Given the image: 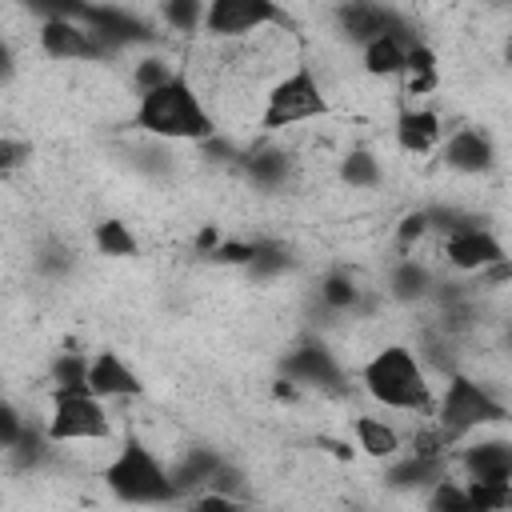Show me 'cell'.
I'll use <instances>...</instances> for the list:
<instances>
[{"mask_svg":"<svg viewBox=\"0 0 512 512\" xmlns=\"http://www.w3.org/2000/svg\"><path fill=\"white\" fill-rule=\"evenodd\" d=\"M440 160L448 172H460V176H484L492 172L496 164V140L488 128L480 124H464V128H452L448 136H440Z\"/></svg>","mask_w":512,"mask_h":512,"instance_id":"obj_11","label":"cell"},{"mask_svg":"<svg viewBox=\"0 0 512 512\" xmlns=\"http://www.w3.org/2000/svg\"><path fill=\"white\" fill-rule=\"evenodd\" d=\"M336 24L352 44H368L376 36H400V40H416V28L408 24V16H400L392 4L384 0H344L336 8Z\"/></svg>","mask_w":512,"mask_h":512,"instance_id":"obj_8","label":"cell"},{"mask_svg":"<svg viewBox=\"0 0 512 512\" xmlns=\"http://www.w3.org/2000/svg\"><path fill=\"white\" fill-rule=\"evenodd\" d=\"M432 288H436V284H432V272H428L416 256L396 260L392 272H388V296L400 300V304H416V300H424Z\"/></svg>","mask_w":512,"mask_h":512,"instance_id":"obj_19","label":"cell"},{"mask_svg":"<svg viewBox=\"0 0 512 512\" xmlns=\"http://www.w3.org/2000/svg\"><path fill=\"white\" fill-rule=\"evenodd\" d=\"M456 460L464 468V480H500V484H512V448H508V440H472V444L460 448Z\"/></svg>","mask_w":512,"mask_h":512,"instance_id":"obj_15","label":"cell"},{"mask_svg":"<svg viewBox=\"0 0 512 512\" xmlns=\"http://www.w3.org/2000/svg\"><path fill=\"white\" fill-rule=\"evenodd\" d=\"M428 508H436V512H472L464 484H456V480H448V476L432 480V488H428Z\"/></svg>","mask_w":512,"mask_h":512,"instance_id":"obj_28","label":"cell"},{"mask_svg":"<svg viewBox=\"0 0 512 512\" xmlns=\"http://www.w3.org/2000/svg\"><path fill=\"white\" fill-rule=\"evenodd\" d=\"M416 40H420V36H416ZM408 44H412V40H400V36H376V40L360 44V48H364V72L376 76V80L400 76V68H404V48H408Z\"/></svg>","mask_w":512,"mask_h":512,"instance_id":"obj_20","label":"cell"},{"mask_svg":"<svg viewBox=\"0 0 512 512\" xmlns=\"http://www.w3.org/2000/svg\"><path fill=\"white\" fill-rule=\"evenodd\" d=\"M360 300H364V288H360L344 268H336V272H328V276L320 280V304H324L328 312H356Z\"/></svg>","mask_w":512,"mask_h":512,"instance_id":"obj_22","label":"cell"},{"mask_svg":"<svg viewBox=\"0 0 512 512\" xmlns=\"http://www.w3.org/2000/svg\"><path fill=\"white\" fill-rule=\"evenodd\" d=\"M508 252H504V244H500V236H492L480 220H464V224H456L452 232H444V260L456 268V272H480V268H488V264H496V260H504Z\"/></svg>","mask_w":512,"mask_h":512,"instance_id":"obj_10","label":"cell"},{"mask_svg":"<svg viewBox=\"0 0 512 512\" xmlns=\"http://www.w3.org/2000/svg\"><path fill=\"white\" fill-rule=\"evenodd\" d=\"M28 160H32V144H28V140H16V136H0V176H12V172H20Z\"/></svg>","mask_w":512,"mask_h":512,"instance_id":"obj_30","label":"cell"},{"mask_svg":"<svg viewBox=\"0 0 512 512\" xmlns=\"http://www.w3.org/2000/svg\"><path fill=\"white\" fill-rule=\"evenodd\" d=\"M36 40H40V52L48 60H64V64L68 60H108L112 56L80 16H52V20H44Z\"/></svg>","mask_w":512,"mask_h":512,"instance_id":"obj_9","label":"cell"},{"mask_svg":"<svg viewBox=\"0 0 512 512\" xmlns=\"http://www.w3.org/2000/svg\"><path fill=\"white\" fill-rule=\"evenodd\" d=\"M92 240H96V248H100L104 256H116V260H132V256L140 252L132 228H128L124 220H116V216H112V220H100L96 232H92Z\"/></svg>","mask_w":512,"mask_h":512,"instance_id":"obj_23","label":"cell"},{"mask_svg":"<svg viewBox=\"0 0 512 512\" xmlns=\"http://www.w3.org/2000/svg\"><path fill=\"white\" fill-rule=\"evenodd\" d=\"M24 432V416L12 400H0V452H8Z\"/></svg>","mask_w":512,"mask_h":512,"instance_id":"obj_33","label":"cell"},{"mask_svg":"<svg viewBox=\"0 0 512 512\" xmlns=\"http://www.w3.org/2000/svg\"><path fill=\"white\" fill-rule=\"evenodd\" d=\"M84 372H88V356L80 352H60L52 360V392H76V388H88L84 384Z\"/></svg>","mask_w":512,"mask_h":512,"instance_id":"obj_27","label":"cell"},{"mask_svg":"<svg viewBox=\"0 0 512 512\" xmlns=\"http://www.w3.org/2000/svg\"><path fill=\"white\" fill-rule=\"evenodd\" d=\"M52 444H104L112 440V420L100 396H92L88 388L76 392H52V412L44 424Z\"/></svg>","mask_w":512,"mask_h":512,"instance_id":"obj_6","label":"cell"},{"mask_svg":"<svg viewBox=\"0 0 512 512\" xmlns=\"http://www.w3.org/2000/svg\"><path fill=\"white\" fill-rule=\"evenodd\" d=\"M136 128L156 140H180V144H204L216 136V120L204 108L200 92L184 72H172L164 84L144 88L132 112Z\"/></svg>","mask_w":512,"mask_h":512,"instance_id":"obj_1","label":"cell"},{"mask_svg":"<svg viewBox=\"0 0 512 512\" xmlns=\"http://www.w3.org/2000/svg\"><path fill=\"white\" fill-rule=\"evenodd\" d=\"M444 136V120L432 112V108H420V104H404L400 116H396V144L408 152V156H428Z\"/></svg>","mask_w":512,"mask_h":512,"instance_id":"obj_16","label":"cell"},{"mask_svg":"<svg viewBox=\"0 0 512 512\" xmlns=\"http://www.w3.org/2000/svg\"><path fill=\"white\" fill-rule=\"evenodd\" d=\"M316 444H320L324 452H332V456H340V460H352V452H356L352 444H344V440H332V436H320Z\"/></svg>","mask_w":512,"mask_h":512,"instance_id":"obj_35","label":"cell"},{"mask_svg":"<svg viewBox=\"0 0 512 512\" xmlns=\"http://www.w3.org/2000/svg\"><path fill=\"white\" fill-rule=\"evenodd\" d=\"M80 20H84V24L96 32V40H100L108 52L136 48V44H152V40H156L152 24H144V20H140L136 12H128V8H112V4H88Z\"/></svg>","mask_w":512,"mask_h":512,"instance_id":"obj_13","label":"cell"},{"mask_svg":"<svg viewBox=\"0 0 512 512\" xmlns=\"http://www.w3.org/2000/svg\"><path fill=\"white\" fill-rule=\"evenodd\" d=\"M428 232H432V228H428V212H424V208H416V212H408V216L400 220V228H396V248H400V252H408V248H412V244H420Z\"/></svg>","mask_w":512,"mask_h":512,"instance_id":"obj_31","label":"cell"},{"mask_svg":"<svg viewBox=\"0 0 512 512\" xmlns=\"http://www.w3.org/2000/svg\"><path fill=\"white\" fill-rule=\"evenodd\" d=\"M340 180L348 188H376L380 184V160L368 152V148H352L344 160H340Z\"/></svg>","mask_w":512,"mask_h":512,"instance_id":"obj_25","label":"cell"},{"mask_svg":"<svg viewBox=\"0 0 512 512\" xmlns=\"http://www.w3.org/2000/svg\"><path fill=\"white\" fill-rule=\"evenodd\" d=\"M16 76V52H12V44L0 36V84H8Z\"/></svg>","mask_w":512,"mask_h":512,"instance_id":"obj_34","label":"cell"},{"mask_svg":"<svg viewBox=\"0 0 512 512\" xmlns=\"http://www.w3.org/2000/svg\"><path fill=\"white\" fill-rule=\"evenodd\" d=\"M360 384L376 404H384L392 412L432 416L436 396L428 384V368L408 344H384L380 352H372L360 364Z\"/></svg>","mask_w":512,"mask_h":512,"instance_id":"obj_2","label":"cell"},{"mask_svg":"<svg viewBox=\"0 0 512 512\" xmlns=\"http://www.w3.org/2000/svg\"><path fill=\"white\" fill-rule=\"evenodd\" d=\"M204 8H208V0H160V20H164V28L192 36L204 28Z\"/></svg>","mask_w":512,"mask_h":512,"instance_id":"obj_24","label":"cell"},{"mask_svg":"<svg viewBox=\"0 0 512 512\" xmlns=\"http://www.w3.org/2000/svg\"><path fill=\"white\" fill-rule=\"evenodd\" d=\"M104 484L124 504H172V500H180L168 464L140 436H128L116 448V456L104 464Z\"/></svg>","mask_w":512,"mask_h":512,"instance_id":"obj_4","label":"cell"},{"mask_svg":"<svg viewBox=\"0 0 512 512\" xmlns=\"http://www.w3.org/2000/svg\"><path fill=\"white\" fill-rule=\"evenodd\" d=\"M400 76H404V92H408V96H428V92H436V84H440V60H436L432 44L412 40V44L404 48V68H400Z\"/></svg>","mask_w":512,"mask_h":512,"instance_id":"obj_18","label":"cell"},{"mask_svg":"<svg viewBox=\"0 0 512 512\" xmlns=\"http://www.w3.org/2000/svg\"><path fill=\"white\" fill-rule=\"evenodd\" d=\"M84 384L92 396L100 400H128V396H140L144 384L140 376L128 368V360H120L116 352H96L88 356V372H84Z\"/></svg>","mask_w":512,"mask_h":512,"instance_id":"obj_14","label":"cell"},{"mask_svg":"<svg viewBox=\"0 0 512 512\" xmlns=\"http://www.w3.org/2000/svg\"><path fill=\"white\" fill-rule=\"evenodd\" d=\"M24 8H32L40 20H52V16H84L88 0H20Z\"/></svg>","mask_w":512,"mask_h":512,"instance_id":"obj_32","label":"cell"},{"mask_svg":"<svg viewBox=\"0 0 512 512\" xmlns=\"http://www.w3.org/2000/svg\"><path fill=\"white\" fill-rule=\"evenodd\" d=\"M240 164H244L248 180H252V184H260V188H280V184L288 180V172H292V156H288V152H280V148L248 152Z\"/></svg>","mask_w":512,"mask_h":512,"instance_id":"obj_21","label":"cell"},{"mask_svg":"<svg viewBox=\"0 0 512 512\" xmlns=\"http://www.w3.org/2000/svg\"><path fill=\"white\" fill-rule=\"evenodd\" d=\"M464 492H468V508L476 512H504L512 504V484H500V480H464Z\"/></svg>","mask_w":512,"mask_h":512,"instance_id":"obj_26","label":"cell"},{"mask_svg":"<svg viewBox=\"0 0 512 512\" xmlns=\"http://www.w3.org/2000/svg\"><path fill=\"white\" fill-rule=\"evenodd\" d=\"M432 412H436V424L432 428L444 436L448 448L460 444V440H468L480 428H492V424H504L508 420V404L484 380H476V376H468L460 368L448 372V384H444L440 400L432 404Z\"/></svg>","mask_w":512,"mask_h":512,"instance_id":"obj_3","label":"cell"},{"mask_svg":"<svg viewBox=\"0 0 512 512\" xmlns=\"http://www.w3.org/2000/svg\"><path fill=\"white\" fill-rule=\"evenodd\" d=\"M320 116H328L324 84L316 80V72L308 64H296L292 72H284L268 88L260 128L264 132H284V128H296V124H308V120H320Z\"/></svg>","mask_w":512,"mask_h":512,"instance_id":"obj_5","label":"cell"},{"mask_svg":"<svg viewBox=\"0 0 512 512\" xmlns=\"http://www.w3.org/2000/svg\"><path fill=\"white\" fill-rule=\"evenodd\" d=\"M288 32L292 16L280 0H208L204 8V28L212 40H244L260 32Z\"/></svg>","mask_w":512,"mask_h":512,"instance_id":"obj_7","label":"cell"},{"mask_svg":"<svg viewBox=\"0 0 512 512\" xmlns=\"http://www.w3.org/2000/svg\"><path fill=\"white\" fill-rule=\"evenodd\" d=\"M352 436H356V448H360L364 456H372V460H392V456H400V432H396V424H388L384 416H368V412L352 416Z\"/></svg>","mask_w":512,"mask_h":512,"instance_id":"obj_17","label":"cell"},{"mask_svg":"<svg viewBox=\"0 0 512 512\" xmlns=\"http://www.w3.org/2000/svg\"><path fill=\"white\" fill-rule=\"evenodd\" d=\"M176 68L168 64V56H140L136 60V68H132V84H136V92H144V88H156V84H164L168 76H172Z\"/></svg>","mask_w":512,"mask_h":512,"instance_id":"obj_29","label":"cell"},{"mask_svg":"<svg viewBox=\"0 0 512 512\" xmlns=\"http://www.w3.org/2000/svg\"><path fill=\"white\" fill-rule=\"evenodd\" d=\"M284 376L304 388H320V392H344V380H348L332 348L320 340H304L300 348H292L284 356Z\"/></svg>","mask_w":512,"mask_h":512,"instance_id":"obj_12","label":"cell"}]
</instances>
